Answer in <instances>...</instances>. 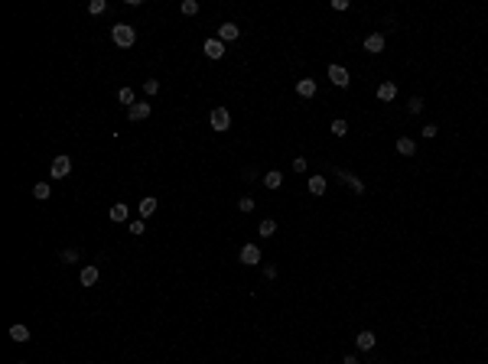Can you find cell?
Wrapping results in <instances>:
<instances>
[{"instance_id":"6da1fadb","label":"cell","mask_w":488,"mask_h":364,"mask_svg":"<svg viewBox=\"0 0 488 364\" xmlns=\"http://www.w3.org/2000/svg\"><path fill=\"white\" fill-rule=\"evenodd\" d=\"M111 39H114L120 49H130V46L137 43V33H134V26H127V23H114V26H111Z\"/></svg>"},{"instance_id":"7a4b0ae2","label":"cell","mask_w":488,"mask_h":364,"mask_svg":"<svg viewBox=\"0 0 488 364\" xmlns=\"http://www.w3.org/2000/svg\"><path fill=\"white\" fill-rule=\"evenodd\" d=\"M208 124H212V130H228L231 127V114H228V107H215L212 114H208Z\"/></svg>"},{"instance_id":"3957f363","label":"cell","mask_w":488,"mask_h":364,"mask_svg":"<svg viewBox=\"0 0 488 364\" xmlns=\"http://www.w3.org/2000/svg\"><path fill=\"white\" fill-rule=\"evenodd\" d=\"M72 172V156H55L52 160V179H62Z\"/></svg>"},{"instance_id":"277c9868","label":"cell","mask_w":488,"mask_h":364,"mask_svg":"<svg viewBox=\"0 0 488 364\" xmlns=\"http://www.w3.org/2000/svg\"><path fill=\"white\" fill-rule=\"evenodd\" d=\"M241 264H248V267H257V264H260V247L244 244V247H241Z\"/></svg>"},{"instance_id":"5b68a950","label":"cell","mask_w":488,"mask_h":364,"mask_svg":"<svg viewBox=\"0 0 488 364\" xmlns=\"http://www.w3.org/2000/svg\"><path fill=\"white\" fill-rule=\"evenodd\" d=\"M238 36H241V30L235 26V23H221V26H218V36H215V39H221V43H235Z\"/></svg>"},{"instance_id":"8992f818","label":"cell","mask_w":488,"mask_h":364,"mask_svg":"<svg viewBox=\"0 0 488 364\" xmlns=\"http://www.w3.org/2000/svg\"><path fill=\"white\" fill-rule=\"evenodd\" d=\"M329 78H332V85L336 88H345L352 78H348V72L342 68V65H329Z\"/></svg>"},{"instance_id":"52a82bcc","label":"cell","mask_w":488,"mask_h":364,"mask_svg":"<svg viewBox=\"0 0 488 364\" xmlns=\"http://www.w3.org/2000/svg\"><path fill=\"white\" fill-rule=\"evenodd\" d=\"M202 52H205L208 59H221V55H225V43H221V39H205Z\"/></svg>"},{"instance_id":"ba28073f","label":"cell","mask_w":488,"mask_h":364,"mask_svg":"<svg viewBox=\"0 0 488 364\" xmlns=\"http://www.w3.org/2000/svg\"><path fill=\"white\" fill-rule=\"evenodd\" d=\"M127 117L130 120H143V117H150V101H137V104L127 111Z\"/></svg>"},{"instance_id":"9c48e42d","label":"cell","mask_w":488,"mask_h":364,"mask_svg":"<svg viewBox=\"0 0 488 364\" xmlns=\"http://www.w3.org/2000/svg\"><path fill=\"white\" fill-rule=\"evenodd\" d=\"M296 95L300 98H313L316 95V82L313 78H300V82H296Z\"/></svg>"},{"instance_id":"30bf717a","label":"cell","mask_w":488,"mask_h":364,"mask_svg":"<svg viewBox=\"0 0 488 364\" xmlns=\"http://www.w3.org/2000/svg\"><path fill=\"white\" fill-rule=\"evenodd\" d=\"M365 49H368V52H384V36H381V33H371L368 39H365Z\"/></svg>"},{"instance_id":"8fae6325","label":"cell","mask_w":488,"mask_h":364,"mask_svg":"<svg viewBox=\"0 0 488 364\" xmlns=\"http://www.w3.org/2000/svg\"><path fill=\"white\" fill-rule=\"evenodd\" d=\"M378 98H381V101H394V98H397V85H394V82L378 85Z\"/></svg>"},{"instance_id":"7c38bea8","label":"cell","mask_w":488,"mask_h":364,"mask_svg":"<svg viewBox=\"0 0 488 364\" xmlns=\"http://www.w3.org/2000/svg\"><path fill=\"white\" fill-rule=\"evenodd\" d=\"M355 342H358V348H361V351H371L378 338H374V332H358V338H355Z\"/></svg>"},{"instance_id":"4fadbf2b","label":"cell","mask_w":488,"mask_h":364,"mask_svg":"<svg viewBox=\"0 0 488 364\" xmlns=\"http://www.w3.org/2000/svg\"><path fill=\"white\" fill-rule=\"evenodd\" d=\"M111 221H127V215H130V208L124 202H118V205H111Z\"/></svg>"},{"instance_id":"5bb4252c","label":"cell","mask_w":488,"mask_h":364,"mask_svg":"<svg viewBox=\"0 0 488 364\" xmlns=\"http://www.w3.org/2000/svg\"><path fill=\"white\" fill-rule=\"evenodd\" d=\"M118 101H120V104H124V107L130 111V107L137 104V98H134V88H127V85H124V88L118 91Z\"/></svg>"},{"instance_id":"9a60e30c","label":"cell","mask_w":488,"mask_h":364,"mask_svg":"<svg viewBox=\"0 0 488 364\" xmlns=\"http://www.w3.org/2000/svg\"><path fill=\"white\" fill-rule=\"evenodd\" d=\"M397 153H401V156H413V153H417V143H413L410 137H401L397 140Z\"/></svg>"},{"instance_id":"2e32d148","label":"cell","mask_w":488,"mask_h":364,"mask_svg":"<svg viewBox=\"0 0 488 364\" xmlns=\"http://www.w3.org/2000/svg\"><path fill=\"white\" fill-rule=\"evenodd\" d=\"M78 280H82V286H95L98 283V267H85L82 273H78Z\"/></svg>"},{"instance_id":"e0dca14e","label":"cell","mask_w":488,"mask_h":364,"mask_svg":"<svg viewBox=\"0 0 488 364\" xmlns=\"http://www.w3.org/2000/svg\"><path fill=\"white\" fill-rule=\"evenodd\" d=\"M33 195H36L39 202H46V199L52 195V185H49V182H36V185H33Z\"/></svg>"},{"instance_id":"ac0fdd59","label":"cell","mask_w":488,"mask_h":364,"mask_svg":"<svg viewBox=\"0 0 488 364\" xmlns=\"http://www.w3.org/2000/svg\"><path fill=\"white\" fill-rule=\"evenodd\" d=\"M10 338L13 342H30V329L26 325H10Z\"/></svg>"},{"instance_id":"d6986e66","label":"cell","mask_w":488,"mask_h":364,"mask_svg":"<svg viewBox=\"0 0 488 364\" xmlns=\"http://www.w3.org/2000/svg\"><path fill=\"white\" fill-rule=\"evenodd\" d=\"M309 192H313V195H322L325 192V179H322V176H309Z\"/></svg>"},{"instance_id":"ffe728a7","label":"cell","mask_w":488,"mask_h":364,"mask_svg":"<svg viewBox=\"0 0 488 364\" xmlns=\"http://www.w3.org/2000/svg\"><path fill=\"white\" fill-rule=\"evenodd\" d=\"M153 212H156V199H153V195H147V199L140 202V215H143V218H150Z\"/></svg>"},{"instance_id":"44dd1931","label":"cell","mask_w":488,"mask_h":364,"mask_svg":"<svg viewBox=\"0 0 488 364\" xmlns=\"http://www.w3.org/2000/svg\"><path fill=\"white\" fill-rule=\"evenodd\" d=\"M342 179L348 182V189H352V192H358V195L365 192V182H361V179H355V176H345V172H342Z\"/></svg>"},{"instance_id":"7402d4cb","label":"cell","mask_w":488,"mask_h":364,"mask_svg":"<svg viewBox=\"0 0 488 364\" xmlns=\"http://www.w3.org/2000/svg\"><path fill=\"white\" fill-rule=\"evenodd\" d=\"M280 182H283L280 172H267V176H264V185H267V189H280Z\"/></svg>"},{"instance_id":"603a6c76","label":"cell","mask_w":488,"mask_h":364,"mask_svg":"<svg viewBox=\"0 0 488 364\" xmlns=\"http://www.w3.org/2000/svg\"><path fill=\"white\" fill-rule=\"evenodd\" d=\"M257 231H260V237H273V231H277V225H273L270 218H267V221H260V228H257Z\"/></svg>"},{"instance_id":"cb8c5ba5","label":"cell","mask_w":488,"mask_h":364,"mask_svg":"<svg viewBox=\"0 0 488 364\" xmlns=\"http://www.w3.org/2000/svg\"><path fill=\"white\" fill-rule=\"evenodd\" d=\"M104 10H108V3H104V0H91V3H88V13H95V17H98V13H104Z\"/></svg>"},{"instance_id":"d4e9b609","label":"cell","mask_w":488,"mask_h":364,"mask_svg":"<svg viewBox=\"0 0 488 364\" xmlns=\"http://www.w3.org/2000/svg\"><path fill=\"white\" fill-rule=\"evenodd\" d=\"M143 91H147V95H156V91H160V82H156V78H147V82H143Z\"/></svg>"},{"instance_id":"484cf974","label":"cell","mask_w":488,"mask_h":364,"mask_svg":"<svg viewBox=\"0 0 488 364\" xmlns=\"http://www.w3.org/2000/svg\"><path fill=\"white\" fill-rule=\"evenodd\" d=\"M332 133H336V137H345L348 124H345V120H332Z\"/></svg>"},{"instance_id":"4316f807","label":"cell","mask_w":488,"mask_h":364,"mask_svg":"<svg viewBox=\"0 0 488 364\" xmlns=\"http://www.w3.org/2000/svg\"><path fill=\"white\" fill-rule=\"evenodd\" d=\"M183 13L185 17H195V13H199V3H195V0H183Z\"/></svg>"},{"instance_id":"83f0119b","label":"cell","mask_w":488,"mask_h":364,"mask_svg":"<svg viewBox=\"0 0 488 364\" xmlns=\"http://www.w3.org/2000/svg\"><path fill=\"white\" fill-rule=\"evenodd\" d=\"M238 212H244V215H248V212H254V199H248V195H244V199L238 202Z\"/></svg>"},{"instance_id":"f1b7e54d","label":"cell","mask_w":488,"mask_h":364,"mask_svg":"<svg viewBox=\"0 0 488 364\" xmlns=\"http://www.w3.org/2000/svg\"><path fill=\"white\" fill-rule=\"evenodd\" d=\"M78 260V250L72 247V250H62V264H75Z\"/></svg>"},{"instance_id":"f546056e","label":"cell","mask_w":488,"mask_h":364,"mask_svg":"<svg viewBox=\"0 0 488 364\" xmlns=\"http://www.w3.org/2000/svg\"><path fill=\"white\" fill-rule=\"evenodd\" d=\"M423 111V98H410V114H420Z\"/></svg>"},{"instance_id":"4dcf8cb0","label":"cell","mask_w":488,"mask_h":364,"mask_svg":"<svg viewBox=\"0 0 488 364\" xmlns=\"http://www.w3.org/2000/svg\"><path fill=\"white\" fill-rule=\"evenodd\" d=\"M423 137L433 140V137H436V124H426V127H423Z\"/></svg>"},{"instance_id":"1f68e13d","label":"cell","mask_w":488,"mask_h":364,"mask_svg":"<svg viewBox=\"0 0 488 364\" xmlns=\"http://www.w3.org/2000/svg\"><path fill=\"white\" fill-rule=\"evenodd\" d=\"M293 169H296V172H306V160H303V156H296V160H293Z\"/></svg>"},{"instance_id":"d6a6232c","label":"cell","mask_w":488,"mask_h":364,"mask_svg":"<svg viewBox=\"0 0 488 364\" xmlns=\"http://www.w3.org/2000/svg\"><path fill=\"white\" fill-rule=\"evenodd\" d=\"M130 234H143V221H134V225H130Z\"/></svg>"},{"instance_id":"836d02e7","label":"cell","mask_w":488,"mask_h":364,"mask_svg":"<svg viewBox=\"0 0 488 364\" xmlns=\"http://www.w3.org/2000/svg\"><path fill=\"white\" fill-rule=\"evenodd\" d=\"M342 364H358V361L352 358V354H348V358H342Z\"/></svg>"},{"instance_id":"e575fe53","label":"cell","mask_w":488,"mask_h":364,"mask_svg":"<svg viewBox=\"0 0 488 364\" xmlns=\"http://www.w3.org/2000/svg\"><path fill=\"white\" fill-rule=\"evenodd\" d=\"M20 364H26V361H20Z\"/></svg>"}]
</instances>
